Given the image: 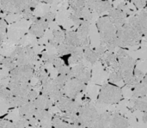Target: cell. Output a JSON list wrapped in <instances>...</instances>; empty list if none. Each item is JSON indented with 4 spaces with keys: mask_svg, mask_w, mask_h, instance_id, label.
<instances>
[{
    "mask_svg": "<svg viewBox=\"0 0 147 128\" xmlns=\"http://www.w3.org/2000/svg\"><path fill=\"white\" fill-rule=\"evenodd\" d=\"M0 96L2 98V100L5 101L7 102L13 96V94L8 87H4L3 85H2L0 88Z\"/></svg>",
    "mask_w": 147,
    "mask_h": 128,
    "instance_id": "d6a6232c",
    "label": "cell"
},
{
    "mask_svg": "<svg viewBox=\"0 0 147 128\" xmlns=\"http://www.w3.org/2000/svg\"><path fill=\"white\" fill-rule=\"evenodd\" d=\"M34 71V64H26L16 65L13 70L10 71L9 76L12 81L28 82L33 77Z\"/></svg>",
    "mask_w": 147,
    "mask_h": 128,
    "instance_id": "52a82bcc",
    "label": "cell"
},
{
    "mask_svg": "<svg viewBox=\"0 0 147 128\" xmlns=\"http://www.w3.org/2000/svg\"><path fill=\"white\" fill-rule=\"evenodd\" d=\"M52 126L54 127H71V125L69 122H66V121L62 116H59V115H56L52 119Z\"/></svg>",
    "mask_w": 147,
    "mask_h": 128,
    "instance_id": "f1b7e54d",
    "label": "cell"
},
{
    "mask_svg": "<svg viewBox=\"0 0 147 128\" xmlns=\"http://www.w3.org/2000/svg\"><path fill=\"white\" fill-rule=\"evenodd\" d=\"M34 117L39 121H40V124L43 127L47 126L49 121L52 122V119H53L52 115L47 111V109H38V108H36V110L34 112Z\"/></svg>",
    "mask_w": 147,
    "mask_h": 128,
    "instance_id": "603a6c76",
    "label": "cell"
},
{
    "mask_svg": "<svg viewBox=\"0 0 147 128\" xmlns=\"http://www.w3.org/2000/svg\"><path fill=\"white\" fill-rule=\"evenodd\" d=\"M98 115L99 114L93 105L82 106L78 113V119L74 123V127H93Z\"/></svg>",
    "mask_w": 147,
    "mask_h": 128,
    "instance_id": "277c9868",
    "label": "cell"
},
{
    "mask_svg": "<svg viewBox=\"0 0 147 128\" xmlns=\"http://www.w3.org/2000/svg\"><path fill=\"white\" fill-rule=\"evenodd\" d=\"M7 87L10 90L13 96H28V93L32 90L28 82L12 81L8 84Z\"/></svg>",
    "mask_w": 147,
    "mask_h": 128,
    "instance_id": "4fadbf2b",
    "label": "cell"
},
{
    "mask_svg": "<svg viewBox=\"0 0 147 128\" xmlns=\"http://www.w3.org/2000/svg\"><path fill=\"white\" fill-rule=\"evenodd\" d=\"M122 90L120 87L108 84L102 87L97 102L102 104H115L121 101Z\"/></svg>",
    "mask_w": 147,
    "mask_h": 128,
    "instance_id": "5b68a950",
    "label": "cell"
},
{
    "mask_svg": "<svg viewBox=\"0 0 147 128\" xmlns=\"http://www.w3.org/2000/svg\"><path fill=\"white\" fill-rule=\"evenodd\" d=\"M71 77H76L78 80L86 84L90 81L91 77V73L90 68L87 65L82 63H78L75 66L71 68Z\"/></svg>",
    "mask_w": 147,
    "mask_h": 128,
    "instance_id": "8fae6325",
    "label": "cell"
},
{
    "mask_svg": "<svg viewBox=\"0 0 147 128\" xmlns=\"http://www.w3.org/2000/svg\"><path fill=\"white\" fill-rule=\"evenodd\" d=\"M30 102L28 98V96H13L8 102V105L12 108H20L21 106L26 104L27 102Z\"/></svg>",
    "mask_w": 147,
    "mask_h": 128,
    "instance_id": "484cf974",
    "label": "cell"
},
{
    "mask_svg": "<svg viewBox=\"0 0 147 128\" xmlns=\"http://www.w3.org/2000/svg\"><path fill=\"white\" fill-rule=\"evenodd\" d=\"M1 9L6 13H14V9L9 0H0Z\"/></svg>",
    "mask_w": 147,
    "mask_h": 128,
    "instance_id": "836d02e7",
    "label": "cell"
},
{
    "mask_svg": "<svg viewBox=\"0 0 147 128\" xmlns=\"http://www.w3.org/2000/svg\"><path fill=\"white\" fill-rule=\"evenodd\" d=\"M109 15L110 16L113 23L116 27V28H121L127 21V14L125 13L124 9L118 8L115 9H111L109 12Z\"/></svg>",
    "mask_w": 147,
    "mask_h": 128,
    "instance_id": "e0dca14e",
    "label": "cell"
},
{
    "mask_svg": "<svg viewBox=\"0 0 147 128\" xmlns=\"http://www.w3.org/2000/svg\"><path fill=\"white\" fill-rule=\"evenodd\" d=\"M32 102L34 107L38 109H48L53 104V100L44 94L38 96V97Z\"/></svg>",
    "mask_w": 147,
    "mask_h": 128,
    "instance_id": "d6986e66",
    "label": "cell"
},
{
    "mask_svg": "<svg viewBox=\"0 0 147 128\" xmlns=\"http://www.w3.org/2000/svg\"><path fill=\"white\" fill-rule=\"evenodd\" d=\"M87 7L99 15L109 12L112 9L110 2L107 0H87Z\"/></svg>",
    "mask_w": 147,
    "mask_h": 128,
    "instance_id": "5bb4252c",
    "label": "cell"
},
{
    "mask_svg": "<svg viewBox=\"0 0 147 128\" xmlns=\"http://www.w3.org/2000/svg\"><path fill=\"white\" fill-rule=\"evenodd\" d=\"M44 18L47 21V22H52L53 20H54V14L53 13V12H47V13H46L44 15Z\"/></svg>",
    "mask_w": 147,
    "mask_h": 128,
    "instance_id": "ee69618b",
    "label": "cell"
},
{
    "mask_svg": "<svg viewBox=\"0 0 147 128\" xmlns=\"http://www.w3.org/2000/svg\"><path fill=\"white\" fill-rule=\"evenodd\" d=\"M71 77L70 75H66V74H59V76L54 79L56 84L62 90L64 88V86L66 84V83L69 81V79Z\"/></svg>",
    "mask_w": 147,
    "mask_h": 128,
    "instance_id": "1f68e13d",
    "label": "cell"
},
{
    "mask_svg": "<svg viewBox=\"0 0 147 128\" xmlns=\"http://www.w3.org/2000/svg\"><path fill=\"white\" fill-rule=\"evenodd\" d=\"M119 68L123 76V82L126 86L134 88L137 82L134 77V69H135V60L129 55L118 59Z\"/></svg>",
    "mask_w": 147,
    "mask_h": 128,
    "instance_id": "3957f363",
    "label": "cell"
},
{
    "mask_svg": "<svg viewBox=\"0 0 147 128\" xmlns=\"http://www.w3.org/2000/svg\"><path fill=\"white\" fill-rule=\"evenodd\" d=\"M129 122L127 119L122 116L120 114L114 113L112 114V120L109 127H128Z\"/></svg>",
    "mask_w": 147,
    "mask_h": 128,
    "instance_id": "7402d4cb",
    "label": "cell"
},
{
    "mask_svg": "<svg viewBox=\"0 0 147 128\" xmlns=\"http://www.w3.org/2000/svg\"><path fill=\"white\" fill-rule=\"evenodd\" d=\"M53 38L55 40H57L59 44L64 43L66 41V37L65 34L61 31V30H54L53 31Z\"/></svg>",
    "mask_w": 147,
    "mask_h": 128,
    "instance_id": "e575fe53",
    "label": "cell"
},
{
    "mask_svg": "<svg viewBox=\"0 0 147 128\" xmlns=\"http://www.w3.org/2000/svg\"><path fill=\"white\" fill-rule=\"evenodd\" d=\"M9 2L13 6L14 13L22 14V12L27 9L35 8L40 0H9Z\"/></svg>",
    "mask_w": 147,
    "mask_h": 128,
    "instance_id": "9a60e30c",
    "label": "cell"
},
{
    "mask_svg": "<svg viewBox=\"0 0 147 128\" xmlns=\"http://www.w3.org/2000/svg\"><path fill=\"white\" fill-rule=\"evenodd\" d=\"M6 28H7V25L4 22L3 19H1L0 22V36H1V43H3V41H5L7 40V34H6Z\"/></svg>",
    "mask_w": 147,
    "mask_h": 128,
    "instance_id": "d590c367",
    "label": "cell"
},
{
    "mask_svg": "<svg viewBox=\"0 0 147 128\" xmlns=\"http://www.w3.org/2000/svg\"><path fill=\"white\" fill-rule=\"evenodd\" d=\"M112 120V114L105 112L98 115V118L93 127H109Z\"/></svg>",
    "mask_w": 147,
    "mask_h": 128,
    "instance_id": "cb8c5ba5",
    "label": "cell"
},
{
    "mask_svg": "<svg viewBox=\"0 0 147 128\" xmlns=\"http://www.w3.org/2000/svg\"><path fill=\"white\" fill-rule=\"evenodd\" d=\"M84 58L86 59L87 62H89L91 65H94L98 59H100V56L97 53L96 50H92L90 47L84 49Z\"/></svg>",
    "mask_w": 147,
    "mask_h": 128,
    "instance_id": "4316f807",
    "label": "cell"
},
{
    "mask_svg": "<svg viewBox=\"0 0 147 128\" xmlns=\"http://www.w3.org/2000/svg\"><path fill=\"white\" fill-rule=\"evenodd\" d=\"M15 124H16V127H27L29 125V122L27 119L20 116V119L17 120V121Z\"/></svg>",
    "mask_w": 147,
    "mask_h": 128,
    "instance_id": "60d3db41",
    "label": "cell"
},
{
    "mask_svg": "<svg viewBox=\"0 0 147 128\" xmlns=\"http://www.w3.org/2000/svg\"><path fill=\"white\" fill-rule=\"evenodd\" d=\"M46 3H53V1L54 0H44Z\"/></svg>",
    "mask_w": 147,
    "mask_h": 128,
    "instance_id": "c3c4849f",
    "label": "cell"
},
{
    "mask_svg": "<svg viewBox=\"0 0 147 128\" xmlns=\"http://www.w3.org/2000/svg\"><path fill=\"white\" fill-rule=\"evenodd\" d=\"M109 80L112 83H119L121 81H123V76L120 71V68L113 70L110 71L109 74Z\"/></svg>",
    "mask_w": 147,
    "mask_h": 128,
    "instance_id": "4dcf8cb0",
    "label": "cell"
},
{
    "mask_svg": "<svg viewBox=\"0 0 147 128\" xmlns=\"http://www.w3.org/2000/svg\"><path fill=\"white\" fill-rule=\"evenodd\" d=\"M141 83L146 86L147 88V72H146V74L145 75V77H144V78L142 79V81H141Z\"/></svg>",
    "mask_w": 147,
    "mask_h": 128,
    "instance_id": "7dc6e473",
    "label": "cell"
},
{
    "mask_svg": "<svg viewBox=\"0 0 147 128\" xmlns=\"http://www.w3.org/2000/svg\"><path fill=\"white\" fill-rule=\"evenodd\" d=\"M38 76H39V79H40L41 84H43V83H45V82H47V80L50 79L48 73L44 69H40V71L38 72Z\"/></svg>",
    "mask_w": 147,
    "mask_h": 128,
    "instance_id": "f35d334b",
    "label": "cell"
},
{
    "mask_svg": "<svg viewBox=\"0 0 147 128\" xmlns=\"http://www.w3.org/2000/svg\"><path fill=\"white\" fill-rule=\"evenodd\" d=\"M38 92L37 91H35V90H31L29 93H28V100L29 101H34L35 98H37L38 97Z\"/></svg>",
    "mask_w": 147,
    "mask_h": 128,
    "instance_id": "f6af8a7d",
    "label": "cell"
},
{
    "mask_svg": "<svg viewBox=\"0 0 147 128\" xmlns=\"http://www.w3.org/2000/svg\"><path fill=\"white\" fill-rule=\"evenodd\" d=\"M138 9H145L147 5V0H131Z\"/></svg>",
    "mask_w": 147,
    "mask_h": 128,
    "instance_id": "b9f144b4",
    "label": "cell"
},
{
    "mask_svg": "<svg viewBox=\"0 0 147 128\" xmlns=\"http://www.w3.org/2000/svg\"><path fill=\"white\" fill-rule=\"evenodd\" d=\"M142 121L145 124H147V112H144L142 115Z\"/></svg>",
    "mask_w": 147,
    "mask_h": 128,
    "instance_id": "bcb514c9",
    "label": "cell"
},
{
    "mask_svg": "<svg viewBox=\"0 0 147 128\" xmlns=\"http://www.w3.org/2000/svg\"><path fill=\"white\" fill-rule=\"evenodd\" d=\"M56 105L59 109L64 113H78L80 108L82 107L78 102L75 101V99L65 95L56 102Z\"/></svg>",
    "mask_w": 147,
    "mask_h": 128,
    "instance_id": "30bf717a",
    "label": "cell"
},
{
    "mask_svg": "<svg viewBox=\"0 0 147 128\" xmlns=\"http://www.w3.org/2000/svg\"><path fill=\"white\" fill-rule=\"evenodd\" d=\"M0 127H16V124L9 121L2 120L0 121Z\"/></svg>",
    "mask_w": 147,
    "mask_h": 128,
    "instance_id": "7bdbcfd3",
    "label": "cell"
},
{
    "mask_svg": "<svg viewBox=\"0 0 147 128\" xmlns=\"http://www.w3.org/2000/svg\"><path fill=\"white\" fill-rule=\"evenodd\" d=\"M66 42L74 46H81V40L77 31H68L65 34ZM82 47V46H81Z\"/></svg>",
    "mask_w": 147,
    "mask_h": 128,
    "instance_id": "d4e9b609",
    "label": "cell"
},
{
    "mask_svg": "<svg viewBox=\"0 0 147 128\" xmlns=\"http://www.w3.org/2000/svg\"><path fill=\"white\" fill-rule=\"evenodd\" d=\"M22 15L23 18L26 19V20H33L34 18L32 9H27L23 10L22 12Z\"/></svg>",
    "mask_w": 147,
    "mask_h": 128,
    "instance_id": "ab89813d",
    "label": "cell"
},
{
    "mask_svg": "<svg viewBox=\"0 0 147 128\" xmlns=\"http://www.w3.org/2000/svg\"><path fill=\"white\" fill-rule=\"evenodd\" d=\"M142 34L128 22L116 31V45L119 47H128L140 44Z\"/></svg>",
    "mask_w": 147,
    "mask_h": 128,
    "instance_id": "7a4b0ae2",
    "label": "cell"
},
{
    "mask_svg": "<svg viewBox=\"0 0 147 128\" xmlns=\"http://www.w3.org/2000/svg\"><path fill=\"white\" fill-rule=\"evenodd\" d=\"M145 75L146 74H145V72L143 71H141L140 69L135 67V69H134V77H135V80H136L137 84H139V83H140L142 81Z\"/></svg>",
    "mask_w": 147,
    "mask_h": 128,
    "instance_id": "74e56055",
    "label": "cell"
},
{
    "mask_svg": "<svg viewBox=\"0 0 147 128\" xmlns=\"http://www.w3.org/2000/svg\"><path fill=\"white\" fill-rule=\"evenodd\" d=\"M35 110H36V108L34 107L33 102L30 101L19 108V115L21 117H23L28 121L29 119L34 116Z\"/></svg>",
    "mask_w": 147,
    "mask_h": 128,
    "instance_id": "ffe728a7",
    "label": "cell"
},
{
    "mask_svg": "<svg viewBox=\"0 0 147 128\" xmlns=\"http://www.w3.org/2000/svg\"><path fill=\"white\" fill-rule=\"evenodd\" d=\"M69 4L73 10V14L82 18L83 10L87 6V0H69Z\"/></svg>",
    "mask_w": 147,
    "mask_h": 128,
    "instance_id": "44dd1931",
    "label": "cell"
},
{
    "mask_svg": "<svg viewBox=\"0 0 147 128\" xmlns=\"http://www.w3.org/2000/svg\"><path fill=\"white\" fill-rule=\"evenodd\" d=\"M85 88V84L76 77H71L62 89L63 94L75 99Z\"/></svg>",
    "mask_w": 147,
    "mask_h": 128,
    "instance_id": "ba28073f",
    "label": "cell"
},
{
    "mask_svg": "<svg viewBox=\"0 0 147 128\" xmlns=\"http://www.w3.org/2000/svg\"><path fill=\"white\" fill-rule=\"evenodd\" d=\"M102 60V62L108 66L110 69V71L115 69L119 68V62H118V59L116 56V53H114V51H107L100 59Z\"/></svg>",
    "mask_w": 147,
    "mask_h": 128,
    "instance_id": "ac0fdd59",
    "label": "cell"
},
{
    "mask_svg": "<svg viewBox=\"0 0 147 128\" xmlns=\"http://www.w3.org/2000/svg\"><path fill=\"white\" fill-rule=\"evenodd\" d=\"M99 32L101 44L105 46L109 51H115L116 45V31L117 28L113 23L109 15L100 17L96 22Z\"/></svg>",
    "mask_w": 147,
    "mask_h": 128,
    "instance_id": "6da1fadb",
    "label": "cell"
},
{
    "mask_svg": "<svg viewBox=\"0 0 147 128\" xmlns=\"http://www.w3.org/2000/svg\"><path fill=\"white\" fill-rule=\"evenodd\" d=\"M10 56L15 59L16 65L34 64L35 60V54L34 50L28 46H16Z\"/></svg>",
    "mask_w": 147,
    "mask_h": 128,
    "instance_id": "8992f818",
    "label": "cell"
},
{
    "mask_svg": "<svg viewBox=\"0 0 147 128\" xmlns=\"http://www.w3.org/2000/svg\"><path fill=\"white\" fill-rule=\"evenodd\" d=\"M41 94L49 96L55 102L59 101L64 96L62 90L56 84L54 79H49L41 84Z\"/></svg>",
    "mask_w": 147,
    "mask_h": 128,
    "instance_id": "9c48e42d",
    "label": "cell"
},
{
    "mask_svg": "<svg viewBox=\"0 0 147 128\" xmlns=\"http://www.w3.org/2000/svg\"><path fill=\"white\" fill-rule=\"evenodd\" d=\"M32 21L33 22L29 28V33L36 37H41L44 34L45 30L48 28L50 22H47L44 18V16H34V18Z\"/></svg>",
    "mask_w": 147,
    "mask_h": 128,
    "instance_id": "7c38bea8",
    "label": "cell"
},
{
    "mask_svg": "<svg viewBox=\"0 0 147 128\" xmlns=\"http://www.w3.org/2000/svg\"><path fill=\"white\" fill-rule=\"evenodd\" d=\"M138 17L140 19L141 27H142V30H143V36H145L146 40H147V11L141 10L140 12V14L138 15Z\"/></svg>",
    "mask_w": 147,
    "mask_h": 128,
    "instance_id": "83f0119b",
    "label": "cell"
},
{
    "mask_svg": "<svg viewBox=\"0 0 147 128\" xmlns=\"http://www.w3.org/2000/svg\"><path fill=\"white\" fill-rule=\"evenodd\" d=\"M1 65H2V66H3V68L8 69V70H9V71L13 70V69L16 66V60H15V59L12 58L11 56L3 58V59L1 60Z\"/></svg>",
    "mask_w": 147,
    "mask_h": 128,
    "instance_id": "f546056e",
    "label": "cell"
},
{
    "mask_svg": "<svg viewBox=\"0 0 147 128\" xmlns=\"http://www.w3.org/2000/svg\"><path fill=\"white\" fill-rule=\"evenodd\" d=\"M57 58H58V55L56 54H47L46 53L42 54V59L46 64H53Z\"/></svg>",
    "mask_w": 147,
    "mask_h": 128,
    "instance_id": "8d00e7d4",
    "label": "cell"
},
{
    "mask_svg": "<svg viewBox=\"0 0 147 128\" xmlns=\"http://www.w3.org/2000/svg\"><path fill=\"white\" fill-rule=\"evenodd\" d=\"M89 28H90L89 20H83L82 22L78 25V28L77 30V32L80 37V40H81V46L84 49L90 47Z\"/></svg>",
    "mask_w": 147,
    "mask_h": 128,
    "instance_id": "2e32d148",
    "label": "cell"
}]
</instances>
